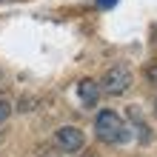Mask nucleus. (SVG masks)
Segmentation results:
<instances>
[{"mask_svg":"<svg viewBox=\"0 0 157 157\" xmlns=\"http://www.w3.org/2000/svg\"><path fill=\"white\" fill-rule=\"evenodd\" d=\"M94 134H97V140L106 143V146H123V143H128V137H132L126 120L120 117L114 109L97 112V117H94Z\"/></svg>","mask_w":157,"mask_h":157,"instance_id":"obj_1","label":"nucleus"},{"mask_svg":"<svg viewBox=\"0 0 157 157\" xmlns=\"http://www.w3.org/2000/svg\"><path fill=\"white\" fill-rule=\"evenodd\" d=\"M132 83H134V75H132V69L123 66V63H114V66H109L103 71V77L97 80V86H100V94H109V97H123L128 89H132Z\"/></svg>","mask_w":157,"mask_h":157,"instance_id":"obj_2","label":"nucleus"},{"mask_svg":"<svg viewBox=\"0 0 157 157\" xmlns=\"http://www.w3.org/2000/svg\"><path fill=\"white\" fill-rule=\"evenodd\" d=\"M54 146H57L60 151H66V154H75V151H80L83 146H86V134H83V128H77V126H60L57 132H54Z\"/></svg>","mask_w":157,"mask_h":157,"instance_id":"obj_3","label":"nucleus"},{"mask_svg":"<svg viewBox=\"0 0 157 157\" xmlns=\"http://www.w3.org/2000/svg\"><path fill=\"white\" fill-rule=\"evenodd\" d=\"M77 97L83 100V106H97V100H100V86H97V80H80L77 83Z\"/></svg>","mask_w":157,"mask_h":157,"instance_id":"obj_4","label":"nucleus"},{"mask_svg":"<svg viewBox=\"0 0 157 157\" xmlns=\"http://www.w3.org/2000/svg\"><path fill=\"white\" fill-rule=\"evenodd\" d=\"M9 117H12V103L0 97V126H3V123H6Z\"/></svg>","mask_w":157,"mask_h":157,"instance_id":"obj_5","label":"nucleus"},{"mask_svg":"<svg viewBox=\"0 0 157 157\" xmlns=\"http://www.w3.org/2000/svg\"><path fill=\"white\" fill-rule=\"evenodd\" d=\"M94 3H97V9H114L117 0H94Z\"/></svg>","mask_w":157,"mask_h":157,"instance_id":"obj_6","label":"nucleus"},{"mask_svg":"<svg viewBox=\"0 0 157 157\" xmlns=\"http://www.w3.org/2000/svg\"><path fill=\"white\" fill-rule=\"evenodd\" d=\"M149 80L157 86V66H151V69H149Z\"/></svg>","mask_w":157,"mask_h":157,"instance_id":"obj_7","label":"nucleus"},{"mask_svg":"<svg viewBox=\"0 0 157 157\" xmlns=\"http://www.w3.org/2000/svg\"><path fill=\"white\" fill-rule=\"evenodd\" d=\"M0 143H3V128H0Z\"/></svg>","mask_w":157,"mask_h":157,"instance_id":"obj_8","label":"nucleus"},{"mask_svg":"<svg viewBox=\"0 0 157 157\" xmlns=\"http://www.w3.org/2000/svg\"><path fill=\"white\" fill-rule=\"evenodd\" d=\"M154 112H157V100H154Z\"/></svg>","mask_w":157,"mask_h":157,"instance_id":"obj_9","label":"nucleus"},{"mask_svg":"<svg viewBox=\"0 0 157 157\" xmlns=\"http://www.w3.org/2000/svg\"><path fill=\"white\" fill-rule=\"evenodd\" d=\"M154 40H157V29H154Z\"/></svg>","mask_w":157,"mask_h":157,"instance_id":"obj_10","label":"nucleus"},{"mask_svg":"<svg viewBox=\"0 0 157 157\" xmlns=\"http://www.w3.org/2000/svg\"><path fill=\"white\" fill-rule=\"evenodd\" d=\"M0 3H3V0H0Z\"/></svg>","mask_w":157,"mask_h":157,"instance_id":"obj_11","label":"nucleus"}]
</instances>
